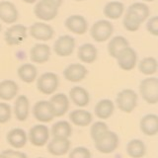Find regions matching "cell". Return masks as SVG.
Listing matches in <instances>:
<instances>
[{
	"label": "cell",
	"instance_id": "obj_5",
	"mask_svg": "<svg viewBox=\"0 0 158 158\" xmlns=\"http://www.w3.org/2000/svg\"><path fill=\"white\" fill-rule=\"evenodd\" d=\"M114 33V26L109 20H98L90 29L91 38L97 43H104L110 40Z\"/></svg>",
	"mask_w": 158,
	"mask_h": 158
},
{
	"label": "cell",
	"instance_id": "obj_6",
	"mask_svg": "<svg viewBox=\"0 0 158 158\" xmlns=\"http://www.w3.org/2000/svg\"><path fill=\"white\" fill-rule=\"evenodd\" d=\"M59 79L54 72H44L37 79L38 90L44 95H52L57 90Z\"/></svg>",
	"mask_w": 158,
	"mask_h": 158
},
{
	"label": "cell",
	"instance_id": "obj_44",
	"mask_svg": "<svg viewBox=\"0 0 158 158\" xmlns=\"http://www.w3.org/2000/svg\"><path fill=\"white\" fill-rule=\"evenodd\" d=\"M74 1H78V2H80V1H84V0H74Z\"/></svg>",
	"mask_w": 158,
	"mask_h": 158
},
{
	"label": "cell",
	"instance_id": "obj_3",
	"mask_svg": "<svg viewBox=\"0 0 158 158\" xmlns=\"http://www.w3.org/2000/svg\"><path fill=\"white\" fill-rule=\"evenodd\" d=\"M58 8L52 0H38L34 7V14L42 21H52L57 16Z\"/></svg>",
	"mask_w": 158,
	"mask_h": 158
},
{
	"label": "cell",
	"instance_id": "obj_27",
	"mask_svg": "<svg viewBox=\"0 0 158 158\" xmlns=\"http://www.w3.org/2000/svg\"><path fill=\"white\" fill-rule=\"evenodd\" d=\"M130 47V43L123 36H115L113 37L108 44V53L113 58H116L123 48Z\"/></svg>",
	"mask_w": 158,
	"mask_h": 158
},
{
	"label": "cell",
	"instance_id": "obj_10",
	"mask_svg": "<svg viewBox=\"0 0 158 158\" xmlns=\"http://www.w3.org/2000/svg\"><path fill=\"white\" fill-rule=\"evenodd\" d=\"M29 34L37 41L47 42L52 40L54 35V30L51 25L44 22H36L29 28Z\"/></svg>",
	"mask_w": 158,
	"mask_h": 158
},
{
	"label": "cell",
	"instance_id": "obj_39",
	"mask_svg": "<svg viewBox=\"0 0 158 158\" xmlns=\"http://www.w3.org/2000/svg\"><path fill=\"white\" fill-rule=\"evenodd\" d=\"M2 154L5 156V158H28L26 153L17 149H5L3 150Z\"/></svg>",
	"mask_w": 158,
	"mask_h": 158
},
{
	"label": "cell",
	"instance_id": "obj_46",
	"mask_svg": "<svg viewBox=\"0 0 158 158\" xmlns=\"http://www.w3.org/2000/svg\"><path fill=\"white\" fill-rule=\"evenodd\" d=\"M37 158H44V157H37Z\"/></svg>",
	"mask_w": 158,
	"mask_h": 158
},
{
	"label": "cell",
	"instance_id": "obj_24",
	"mask_svg": "<svg viewBox=\"0 0 158 158\" xmlns=\"http://www.w3.org/2000/svg\"><path fill=\"white\" fill-rule=\"evenodd\" d=\"M77 56L81 62L91 64L94 61H96V59H97V56H98L97 48L94 46L93 44H90V43L83 44L78 48Z\"/></svg>",
	"mask_w": 158,
	"mask_h": 158
},
{
	"label": "cell",
	"instance_id": "obj_47",
	"mask_svg": "<svg viewBox=\"0 0 158 158\" xmlns=\"http://www.w3.org/2000/svg\"><path fill=\"white\" fill-rule=\"evenodd\" d=\"M113 1H114V0H113Z\"/></svg>",
	"mask_w": 158,
	"mask_h": 158
},
{
	"label": "cell",
	"instance_id": "obj_31",
	"mask_svg": "<svg viewBox=\"0 0 158 158\" xmlns=\"http://www.w3.org/2000/svg\"><path fill=\"white\" fill-rule=\"evenodd\" d=\"M125 11V5L121 1H110L104 7V15L110 20H118L121 18Z\"/></svg>",
	"mask_w": 158,
	"mask_h": 158
},
{
	"label": "cell",
	"instance_id": "obj_9",
	"mask_svg": "<svg viewBox=\"0 0 158 158\" xmlns=\"http://www.w3.org/2000/svg\"><path fill=\"white\" fill-rule=\"evenodd\" d=\"M75 39L69 35L58 37L53 44V52L60 57L70 56L75 48Z\"/></svg>",
	"mask_w": 158,
	"mask_h": 158
},
{
	"label": "cell",
	"instance_id": "obj_33",
	"mask_svg": "<svg viewBox=\"0 0 158 158\" xmlns=\"http://www.w3.org/2000/svg\"><path fill=\"white\" fill-rule=\"evenodd\" d=\"M158 63L157 59L153 56H147L142 58L138 63V70L146 76L154 75L157 72Z\"/></svg>",
	"mask_w": 158,
	"mask_h": 158
},
{
	"label": "cell",
	"instance_id": "obj_13",
	"mask_svg": "<svg viewBox=\"0 0 158 158\" xmlns=\"http://www.w3.org/2000/svg\"><path fill=\"white\" fill-rule=\"evenodd\" d=\"M88 69L81 63H71L63 70V77L71 83H78L86 78Z\"/></svg>",
	"mask_w": 158,
	"mask_h": 158
},
{
	"label": "cell",
	"instance_id": "obj_37",
	"mask_svg": "<svg viewBox=\"0 0 158 158\" xmlns=\"http://www.w3.org/2000/svg\"><path fill=\"white\" fill-rule=\"evenodd\" d=\"M92 154L90 149L85 146H77L69 152L68 158H91Z\"/></svg>",
	"mask_w": 158,
	"mask_h": 158
},
{
	"label": "cell",
	"instance_id": "obj_34",
	"mask_svg": "<svg viewBox=\"0 0 158 158\" xmlns=\"http://www.w3.org/2000/svg\"><path fill=\"white\" fill-rule=\"evenodd\" d=\"M142 23L138 20L135 16H133L132 14L127 12L125 14V17L123 20V25L127 31L128 32H136L137 30H139L140 25Z\"/></svg>",
	"mask_w": 158,
	"mask_h": 158
},
{
	"label": "cell",
	"instance_id": "obj_8",
	"mask_svg": "<svg viewBox=\"0 0 158 158\" xmlns=\"http://www.w3.org/2000/svg\"><path fill=\"white\" fill-rule=\"evenodd\" d=\"M28 28L22 24H14L4 33V40L8 46H19L27 39Z\"/></svg>",
	"mask_w": 158,
	"mask_h": 158
},
{
	"label": "cell",
	"instance_id": "obj_35",
	"mask_svg": "<svg viewBox=\"0 0 158 158\" xmlns=\"http://www.w3.org/2000/svg\"><path fill=\"white\" fill-rule=\"evenodd\" d=\"M109 131V127L106 123L103 121H98L92 123L90 128V135L93 141L97 140L99 137L102 136L104 133H106Z\"/></svg>",
	"mask_w": 158,
	"mask_h": 158
},
{
	"label": "cell",
	"instance_id": "obj_26",
	"mask_svg": "<svg viewBox=\"0 0 158 158\" xmlns=\"http://www.w3.org/2000/svg\"><path fill=\"white\" fill-rule=\"evenodd\" d=\"M69 120L70 122L77 127H87L89 126L93 121V116L90 112L84 109H76L73 110L69 114Z\"/></svg>",
	"mask_w": 158,
	"mask_h": 158
},
{
	"label": "cell",
	"instance_id": "obj_7",
	"mask_svg": "<svg viewBox=\"0 0 158 158\" xmlns=\"http://www.w3.org/2000/svg\"><path fill=\"white\" fill-rule=\"evenodd\" d=\"M49 135H51V132H49L48 126L44 125V123H39V125H35L30 128L28 139L32 145L36 147H42L48 144Z\"/></svg>",
	"mask_w": 158,
	"mask_h": 158
},
{
	"label": "cell",
	"instance_id": "obj_19",
	"mask_svg": "<svg viewBox=\"0 0 158 158\" xmlns=\"http://www.w3.org/2000/svg\"><path fill=\"white\" fill-rule=\"evenodd\" d=\"M6 139L10 146H12L15 149H20L27 144L28 135L23 128L15 127L8 131Z\"/></svg>",
	"mask_w": 158,
	"mask_h": 158
},
{
	"label": "cell",
	"instance_id": "obj_16",
	"mask_svg": "<svg viewBox=\"0 0 158 158\" xmlns=\"http://www.w3.org/2000/svg\"><path fill=\"white\" fill-rule=\"evenodd\" d=\"M19 18V12L15 4L8 0L0 1V20L5 24H14Z\"/></svg>",
	"mask_w": 158,
	"mask_h": 158
},
{
	"label": "cell",
	"instance_id": "obj_45",
	"mask_svg": "<svg viewBox=\"0 0 158 158\" xmlns=\"http://www.w3.org/2000/svg\"><path fill=\"white\" fill-rule=\"evenodd\" d=\"M1 29H2V26H1V24H0V32H1Z\"/></svg>",
	"mask_w": 158,
	"mask_h": 158
},
{
	"label": "cell",
	"instance_id": "obj_38",
	"mask_svg": "<svg viewBox=\"0 0 158 158\" xmlns=\"http://www.w3.org/2000/svg\"><path fill=\"white\" fill-rule=\"evenodd\" d=\"M146 30L154 37L158 36V17L153 16L148 19L146 23Z\"/></svg>",
	"mask_w": 158,
	"mask_h": 158
},
{
	"label": "cell",
	"instance_id": "obj_15",
	"mask_svg": "<svg viewBox=\"0 0 158 158\" xmlns=\"http://www.w3.org/2000/svg\"><path fill=\"white\" fill-rule=\"evenodd\" d=\"M66 29L75 35H84L88 31V22L82 15H71L65 20Z\"/></svg>",
	"mask_w": 158,
	"mask_h": 158
},
{
	"label": "cell",
	"instance_id": "obj_32",
	"mask_svg": "<svg viewBox=\"0 0 158 158\" xmlns=\"http://www.w3.org/2000/svg\"><path fill=\"white\" fill-rule=\"evenodd\" d=\"M127 12L132 14L133 16H135L141 23L144 22L150 15L149 7H148L145 3H142V2L132 3L127 9Z\"/></svg>",
	"mask_w": 158,
	"mask_h": 158
},
{
	"label": "cell",
	"instance_id": "obj_20",
	"mask_svg": "<svg viewBox=\"0 0 158 158\" xmlns=\"http://www.w3.org/2000/svg\"><path fill=\"white\" fill-rule=\"evenodd\" d=\"M15 118L19 122H25L30 115V101L26 95H19L16 97L13 109Z\"/></svg>",
	"mask_w": 158,
	"mask_h": 158
},
{
	"label": "cell",
	"instance_id": "obj_1",
	"mask_svg": "<svg viewBox=\"0 0 158 158\" xmlns=\"http://www.w3.org/2000/svg\"><path fill=\"white\" fill-rule=\"evenodd\" d=\"M139 93L142 99L150 105L158 103V78L149 76L141 80L139 84Z\"/></svg>",
	"mask_w": 158,
	"mask_h": 158
},
{
	"label": "cell",
	"instance_id": "obj_2",
	"mask_svg": "<svg viewBox=\"0 0 158 158\" xmlns=\"http://www.w3.org/2000/svg\"><path fill=\"white\" fill-rule=\"evenodd\" d=\"M138 96L132 89H123L117 94L116 105L123 113L131 114L137 106Z\"/></svg>",
	"mask_w": 158,
	"mask_h": 158
},
{
	"label": "cell",
	"instance_id": "obj_12",
	"mask_svg": "<svg viewBox=\"0 0 158 158\" xmlns=\"http://www.w3.org/2000/svg\"><path fill=\"white\" fill-rule=\"evenodd\" d=\"M33 115L40 123H51L53 121L54 115L51 104L47 100L38 101L33 107Z\"/></svg>",
	"mask_w": 158,
	"mask_h": 158
},
{
	"label": "cell",
	"instance_id": "obj_18",
	"mask_svg": "<svg viewBox=\"0 0 158 158\" xmlns=\"http://www.w3.org/2000/svg\"><path fill=\"white\" fill-rule=\"evenodd\" d=\"M51 48L46 44H36L30 51V58L32 62L43 64L49 60Z\"/></svg>",
	"mask_w": 158,
	"mask_h": 158
},
{
	"label": "cell",
	"instance_id": "obj_40",
	"mask_svg": "<svg viewBox=\"0 0 158 158\" xmlns=\"http://www.w3.org/2000/svg\"><path fill=\"white\" fill-rule=\"evenodd\" d=\"M52 1H53L54 3H56L58 7H60L61 5H62V2H63V0H52Z\"/></svg>",
	"mask_w": 158,
	"mask_h": 158
},
{
	"label": "cell",
	"instance_id": "obj_41",
	"mask_svg": "<svg viewBox=\"0 0 158 158\" xmlns=\"http://www.w3.org/2000/svg\"><path fill=\"white\" fill-rule=\"evenodd\" d=\"M22 1L27 4H34V3H36L38 0H22Z\"/></svg>",
	"mask_w": 158,
	"mask_h": 158
},
{
	"label": "cell",
	"instance_id": "obj_23",
	"mask_svg": "<svg viewBox=\"0 0 158 158\" xmlns=\"http://www.w3.org/2000/svg\"><path fill=\"white\" fill-rule=\"evenodd\" d=\"M19 86L14 80L5 79L0 82V100L4 102L11 101L18 95Z\"/></svg>",
	"mask_w": 158,
	"mask_h": 158
},
{
	"label": "cell",
	"instance_id": "obj_22",
	"mask_svg": "<svg viewBox=\"0 0 158 158\" xmlns=\"http://www.w3.org/2000/svg\"><path fill=\"white\" fill-rule=\"evenodd\" d=\"M69 100H71L75 106L84 108L90 103V95L85 88L81 86H74L69 91Z\"/></svg>",
	"mask_w": 158,
	"mask_h": 158
},
{
	"label": "cell",
	"instance_id": "obj_14",
	"mask_svg": "<svg viewBox=\"0 0 158 158\" xmlns=\"http://www.w3.org/2000/svg\"><path fill=\"white\" fill-rule=\"evenodd\" d=\"M54 118L64 116L69 110V98L64 93H56L48 100Z\"/></svg>",
	"mask_w": 158,
	"mask_h": 158
},
{
	"label": "cell",
	"instance_id": "obj_30",
	"mask_svg": "<svg viewBox=\"0 0 158 158\" xmlns=\"http://www.w3.org/2000/svg\"><path fill=\"white\" fill-rule=\"evenodd\" d=\"M126 150L127 155L131 158H142L146 154L145 143L138 138H133L128 141Z\"/></svg>",
	"mask_w": 158,
	"mask_h": 158
},
{
	"label": "cell",
	"instance_id": "obj_21",
	"mask_svg": "<svg viewBox=\"0 0 158 158\" xmlns=\"http://www.w3.org/2000/svg\"><path fill=\"white\" fill-rule=\"evenodd\" d=\"M139 128L147 136H154L158 133V117L155 114H147L140 118Z\"/></svg>",
	"mask_w": 158,
	"mask_h": 158
},
{
	"label": "cell",
	"instance_id": "obj_4",
	"mask_svg": "<svg viewBox=\"0 0 158 158\" xmlns=\"http://www.w3.org/2000/svg\"><path fill=\"white\" fill-rule=\"evenodd\" d=\"M96 149L103 154H110L115 151L118 144H120V138L115 131L109 130L106 133H104L97 140L94 141Z\"/></svg>",
	"mask_w": 158,
	"mask_h": 158
},
{
	"label": "cell",
	"instance_id": "obj_25",
	"mask_svg": "<svg viewBox=\"0 0 158 158\" xmlns=\"http://www.w3.org/2000/svg\"><path fill=\"white\" fill-rule=\"evenodd\" d=\"M114 111H115V104L110 99H102L94 108L95 116L100 120H108L112 117Z\"/></svg>",
	"mask_w": 158,
	"mask_h": 158
},
{
	"label": "cell",
	"instance_id": "obj_42",
	"mask_svg": "<svg viewBox=\"0 0 158 158\" xmlns=\"http://www.w3.org/2000/svg\"><path fill=\"white\" fill-rule=\"evenodd\" d=\"M143 1H146V2H153L154 0H143Z\"/></svg>",
	"mask_w": 158,
	"mask_h": 158
},
{
	"label": "cell",
	"instance_id": "obj_43",
	"mask_svg": "<svg viewBox=\"0 0 158 158\" xmlns=\"http://www.w3.org/2000/svg\"><path fill=\"white\" fill-rule=\"evenodd\" d=\"M0 158H5V156L2 154V153H0Z\"/></svg>",
	"mask_w": 158,
	"mask_h": 158
},
{
	"label": "cell",
	"instance_id": "obj_29",
	"mask_svg": "<svg viewBox=\"0 0 158 158\" xmlns=\"http://www.w3.org/2000/svg\"><path fill=\"white\" fill-rule=\"evenodd\" d=\"M49 132L54 138H68L69 139V137L72 135V127L70 123L67 121H58L53 123Z\"/></svg>",
	"mask_w": 158,
	"mask_h": 158
},
{
	"label": "cell",
	"instance_id": "obj_11",
	"mask_svg": "<svg viewBox=\"0 0 158 158\" xmlns=\"http://www.w3.org/2000/svg\"><path fill=\"white\" fill-rule=\"evenodd\" d=\"M118 67L125 71H131L136 66L137 53L131 47L123 48L116 57Z\"/></svg>",
	"mask_w": 158,
	"mask_h": 158
},
{
	"label": "cell",
	"instance_id": "obj_28",
	"mask_svg": "<svg viewBox=\"0 0 158 158\" xmlns=\"http://www.w3.org/2000/svg\"><path fill=\"white\" fill-rule=\"evenodd\" d=\"M18 77L24 83H33L38 77V69L32 63H24L20 65L17 70Z\"/></svg>",
	"mask_w": 158,
	"mask_h": 158
},
{
	"label": "cell",
	"instance_id": "obj_36",
	"mask_svg": "<svg viewBox=\"0 0 158 158\" xmlns=\"http://www.w3.org/2000/svg\"><path fill=\"white\" fill-rule=\"evenodd\" d=\"M12 117L11 106L6 102H0V123H6Z\"/></svg>",
	"mask_w": 158,
	"mask_h": 158
},
{
	"label": "cell",
	"instance_id": "obj_17",
	"mask_svg": "<svg viewBox=\"0 0 158 158\" xmlns=\"http://www.w3.org/2000/svg\"><path fill=\"white\" fill-rule=\"evenodd\" d=\"M48 151L53 156H63L70 150L71 142L68 138H54L48 142Z\"/></svg>",
	"mask_w": 158,
	"mask_h": 158
}]
</instances>
